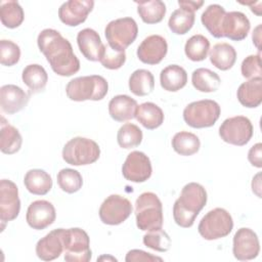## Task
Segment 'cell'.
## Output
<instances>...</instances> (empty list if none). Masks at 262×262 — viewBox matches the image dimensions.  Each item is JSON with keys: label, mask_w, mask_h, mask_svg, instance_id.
I'll return each mask as SVG.
<instances>
[{"label": "cell", "mask_w": 262, "mask_h": 262, "mask_svg": "<svg viewBox=\"0 0 262 262\" xmlns=\"http://www.w3.org/2000/svg\"><path fill=\"white\" fill-rule=\"evenodd\" d=\"M101 260H112V261H117V259L116 258H114V257H111V256H101V257H99V258H97V261H101Z\"/></svg>", "instance_id": "obj_49"}, {"label": "cell", "mask_w": 262, "mask_h": 262, "mask_svg": "<svg viewBox=\"0 0 262 262\" xmlns=\"http://www.w3.org/2000/svg\"><path fill=\"white\" fill-rule=\"evenodd\" d=\"M219 136L229 144L243 146L246 145L253 136V125L244 116L227 118L219 127Z\"/></svg>", "instance_id": "obj_10"}, {"label": "cell", "mask_w": 262, "mask_h": 262, "mask_svg": "<svg viewBox=\"0 0 262 262\" xmlns=\"http://www.w3.org/2000/svg\"><path fill=\"white\" fill-rule=\"evenodd\" d=\"M129 89L136 96H145L155 89V78L152 74L144 69L134 71L129 78Z\"/></svg>", "instance_id": "obj_32"}, {"label": "cell", "mask_w": 262, "mask_h": 262, "mask_svg": "<svg viewBox=\"0 0 262 262\" xmlns=\"http://www.w3.org/2000/svg\"><path fill=\"white\" fill-rule=\"evenodd\" d=\"M241 72L243 77L249 80L254 78H262L260 51L258 52V54H251L243 60L241 66Z\"/></svg>", "instance_id": "obj_43"}, {"label": "cell", "mask_w": 262, "mask_h": 262, "mask_svg": "<svg viewBox=\"0 0 262 262\" xmlns=\"http://www.w3.org/2000/svg\"><path fill=\"white\" fill-rule=\"evenodd\" d=\"M172 147L180 156H192L196 154L201 147L199 137L187 131H180L172 138Z\"/></svg>", "instance_id": "obj_35"}, {"label": "cell", "mask_w": 262, "mask_h": 262, "mask_svg": "<svg viewBox=\"0 0 262 262\" xmlns=\"http://www.w3.org/2000/svg\"><path fill=\"white\" fill-rule=\"evenodd\" d=\"M260 252V243L258 235L254 230L248 227L237 229L233 236L232 253L235 259L239 261L253 260Z\"/></svg>", "instance_id": "obj_14"}, {"label": "cell", "mask_w": 262, "mask_h": 262, "mask_svg": "<svg viewBox=\"0 0 262 262\" xmlns=\"http://www.w3.org/2000/svg\"><path fill=\"white\" fill-rule=\"evenodd\" d=\"M136 225L140 230L149 231L163 226V206L159 196L150 191L141 193L135 202Z\"/></svg>", "instance_id": "obj_4"}, {"label": "cell", "mask_w": 262, "mask_h": 262, "mask_svg": "<svg viewBox=\"0 0 262 262\" xmlns=\"http://www.w3.org/2000/svg\"><path fill=\"white\" fill-rule=\"evenodd\" d=\"M236 95L242 105L249 108L259 106L262 102V78H254L242 83Z\"/></svg>", "instance_id": "obj_23"}, {"label": "cell", "mask_w": 262, "mask_h": 262, "mask_svg": "<svg viewBox=\"0 0 262 262\" xmlns=\"http://www.w3.org/2000/svg\"><path fill=\"white\" fill-rule=\"evenodd\" d=\"M126 61V52L113 49L107 45H104L103 53L99 59V62L108 70H118Z\"/></svg>", "instance_id": "obj_42"}, {"label": "cell", "mask_w": 262, "mask_h": 262, "mask_svg": "<svg viewBox=\"0 0 262 262\" xmlns=\"http://www.w3.org/2000/svg\"><path fill=\"white\" fill-rule=\"evenodd\" d=\"M160 83L164 90L176 92L186 85L187 73L178 64H170L161 71Z\"/></svg>", "instance_id": "obj_24"}, {"label": "cell", "mask_w": 262, "mask_h": 262, "mask_svg": "<svg viewBox=\"0 0 262 262\" xmlns=\"http://www.w3.org/2000/svg\"><path fill=\"white\" fill-rule=\"evenodd\" d=\"M57 184L62 191L67 193H74L80 190L83 185V178L81 174L74 169L64 168L57 174Z\"/></svg>", "instance_id": "obj_39"}, {"label": "cell", "mask_w": 262, "mask_h": 262, "mask_svg": "<svg viewBox=\"0 0 262 262\" xmlns=\"http://www.w3.org/2000/svg\"><path fill=\"white\" fill-rule=\"evenodd\" d=\"M30 94L19 86L13 84L3 85L0 89V103L2 111L12 115L25 108L29 102Z\"/></svg>", "instance_id": "obj_21"}, {"label": "cell", "mask_w": 262, "mask_h": 262, "mask_svg": "<svg viewBox=\"0 0 262 262\" xmlns=\"http://www.w3.org/2000/svg\"><path fill=\"white\" fill-rule=\"evenodd\" d=\"M23 82L29 87L31 92L37 93L44 90L48 82V75L45 69L38 64L32 63L27 66L21 74Z\"/></svg>", "instance_id": "obj_31"}, {"label": "cell", "mask_w": 262, "mask_h": 262, "mask_svg": "<svg viewBox=\"0 0 262 262\" xmlns=\"http://www.w3.org/2000/svg\"><path fill=\"white\" fill-rule=\"evenodd\" d=\"M64 260L68 262H88L91 260L90 238L87 232L79 227L64 228Z\"/></svg>", "instance_id": "obj_9"}, {"label": "cell", "mask_w": 262, "mask_h": 262, "mask_svg": "<svg viewBox=\"0 0 262 262\" xmlns=\"http://www.w3.org/2000/svg\"><path fill=\"white\" fill-rule=\"evenodd\" d=\"M194 12L184 8H178L172 12L168 21V26L172 33L176 35H184L190 31L194 24Z\"/></svg>", "instance_id": "obj_37"}, {"label": "cell", "mask_w": 262, "mask_h": 262, "mask_svg": "<svg viewBox=\"0 0 262 262\" xmlns=\"http://www.w3.org/2000/svg\"><path fill=\"white\" fill-rule=\"evenodd\" d=\"M207 191L203 185L196 182L185 184L173 206L175 223L183 228L191 227L196 216L207 204Z\"/></svg>", "instance_id": "obj_2"}, {"label": "cell", "mask_w": 262, "mask_h": 262, "mask_svg": "<svg viewBox=\"0 0 262 262\" xmlns=\"http://www.w3.org/2000/svg\"><path fill=\"white\" fill-rule=\"evenodd\" d=\"M141 129L132 123H126L120 127L117 134V141L122 148H133L138 146L142 141Z\"/></svg>", "instance_id": "obj_38"}, {"label": "cell", "mask_w": 262, "mask_h": 262, "mask_svg": "<svg viewBox=\"0 0 262 262\" xmlns=\"http://www.w3.org/2000/svg\"><path fill=\"white\" fill-rule=\"evenodd\" d=\"M204 4V1H190V0H179L178 5L180 8H184L186 10H189L191 12H194L195 10L200 9Z\"/></svg>", "instance_id": "obj_46"}, {"label": "cell", "mask_w": 262, "mask_h": 262, "mask_svg": "<svg viewBox=\"0 0 262 262\" xmlns=\"http://www.w3.org/2000/svg\"><path fill=\"white\" fill-rule=\"evenodd\" d=\"M191 83L196 90L209 93L219 88L221 79L215 72L206 68H200L192 72Z\"/></svg>", "instance_id": "obj_34"}, {"label": "cell", "mask_w": 262, "mask_h": 262, "mask_svg": "<svg viewBox=\"0 0 262 262\" xmlns=\"http://www.w3.org/2000/svg\"><path fill=\"white\" fill-rule=\"evenodd\" d=\"M99 218L107 225H119L123 223L132 213L131 202L119 194L107 196L99 208Z\"/></svg>", "instance_id": "obj_11"}, {"label": "cell", "mask_w": 262, "mask_h": 262, "mask_svg": "<svg viewBox=\"0 0 262 262\" xmlns=\"http://www.w3.org/2000/svg\"><path fill=\"white\" fill-rule=\"evenodd\" d=\"M225 13L224 7L219 4L209 5L202 13L201 20L203 26L215 38H223L222 23Z\"/></svg>", "instance_id": "obj_29"}, {"label": "cell", "mask_w": 262, "mask_h": 262, "mask_svg": "<svg viewBox=\"0 0 262 262\" xmlns=\"http://www.w3.org/2000/svg\"><path fill=\"white\" fill-rule=\"evenodd\" d=\"M93 6L94 1L92 0H70L63 2L58 8L59 19L67 26L77 27L86 20Z\"/></svg>", "instance_id": "obj_15"}, {"label": "cell", "mask_w": 262, "mask_h": 262, "mask_svg": "<svg viewBox=\"0 0 262 262\" xmlns=\"http://www.w3.org/2000/svg\"><path fill=\"white\" fill-rule=\"evenodd\" d=\"M151 163L149 158L142 151H131L123 166L122 174L126 180L131 182H144L151 176Z\"/></svg>", "instance_id": "obj_13"}, {"label": "cell", "mask_w": 262, "mask_h": 262, "mask_svg": "<svg viewBox=\"0 0 262 262\" xmlns=\"http://www.w3.org/2000/svg\"><path fill=\"white\" fill-rule=\"evenodd\" d=\"M220 114V105L215 100L202 99L190 102L185 106L183 120L192 128H208L216 123Z\"/></svg>", "instance_id": "obj_7"}, {"label": "cell", "mask_w": 262, "mask_h": 262, "mask_svg": "<svg viewBox=\"0 0 262 262\" xmlns=\"http://www.w3.org/2000/svg\"><path fill=\"white\" fill-rule=\"evenodd\" d=\"M37 43L55 74L70 77L80 70V60L74 53L72 44L58 31L44 29L39 33Z\"/></svg>", "instance_id": "obj_1"}, {"label": "cell", "mask_w": 262, "mask_h": 262, "mask_svg": "<svg viewBox=\"0 0 262 262\" xmlns=\"http://www.w3.org/2000/svg\"><path fill=\"white\" fill-rule=\"evenodd\" d=\"M24 184L32 194L44 195L52 188V179L46 171L42 169H32L26 173Z\"/></svg>", "instance_id": "obj_25"}, {"label": "cell", "mask_w": 262, "mask_h": 262, "mask_svg": "<svg viewBox=\"0 0 262 262\" xmlns=\"http://www.w3.org/2000/svg\"><path fill=\"white\" fill-rule=\"evenodd\" d=\"M143 244L155 251L167 252L171 247V238L165 230L160 228L147 231L143 235Z\"/></svg>", "instance_id": "obj_40"}, {"label": "cell", "mask_w": 262, "mask_h": 262, "mask_svg": "<svg viewBox=\"0 0 262 262\" xmlns=\"http://www.w3.org/2000/svg\"><path fill=\"white\" fill-rule=\"evenodd\" d=\"M249 162L257 168L262 167V144L260 142L254 144L248 152Z\"/></svg>", "instance_id": "obj_45"}, {"label": "cell", "mask_w": 262, "mask_h": 262, "mask_svg": "<svg viewBox=\"0 0 262 262\" xmlns=\"http://www.w3.org/2000/svg\"><path fill=\"white\" fill-rule=\"evenodd\" d=\"M210 50V41L204 35L191 36L184 45V52L187 58L192 61L204 60Z\"/></svg>", "instance_id": "obj_36"}, {"label": "cell", "mask_w": 262, "mask_h": 262, "mask_svg": "<svg viewBox=\"0 0 262 262\" xmlns=\"http://www.w3.org/2000/svg\"><path fill=\"white\" fill-rule=\"evenodd\" d=\"M253 42L256 45V47L260 50V41H261V25H258L255 30L253 31Z\"/></svg>", "instance_id": "obj_48"}, {"label": "cell", "mask_w": 262, "mask_h": 262, "mask_svg": "<svg viewBox=\"0 0 262 262\" xmlns=\"http://www.w3.org/2000/svg\"><path fill=\"white\" fill-rule=\"evenodd\" d=\"M126 262H135V261H143V262H155V261H163V258L159 257V256H155L151 255L150 253L144 252L142 250H130L127 254H126V258H125Z\"/></svg>", "instance_id": "obj_44"}, {"label": "cell", "mask_w": 262, "mask_h": 262, "mask_svg": "<svg viewBox=\"0 0 262 262\" xmlns=\"http://www.w3.org/2000/svg\"><path fill=\"white\" fill-rule=\"evenodd\" d=\"M135 118L144 128L154 130L163 124L165 117L159 105L154 102H143L137 106Z\"/></svg>", "instance_id": "obj_27"}, {"label": "cell", "mask_w": 262, "mask_h": 262, "mask_svg": "<svg viewBox=\"0 0 262 262\" xmlns=\"http://www.w3.org/2000/svg\"><path fill=\"white\" fill-rule=\"evenodd\" d=\"M77 43L81 53L90 61H99L104 44L101 42L99 34L90 28L81 30L77 35Z\"/></svg>", "instance_id": "obj_20"}, {"label": "cell", "mask_w": 262, "mask_h": 262, "mask_svg": "<svg viewBox=\"0 0 262 262\" xmlns=\"http://www.w3.org/2000/svg\"><path fill=\"white\" fill-rule=\"evenodd\" d=\"M20 211L18 188L14 182L8 179L0 181V219L2 230L4 223L14 220Z\"/></svg>", "instance_id": "obj_12"}, {"label": "cell", "mask_w": 262, "mask_h": 262, "mask_svg": "<svg viewBox=\"0 0 262 262\" xmlns=\"http://www.w3.org/2000/svg\"><path fill=\"white\" fill-rule=\"evenodd\" d=\"M24 18V9L17 1H0V19L4 27L15 29L23 24Z\"/></svg>", "instance_id": "obj_33"}, {"label": "cell", "mask_w": 262, "mask_h": 262, "mask_svg": "<svg viewBox=\"0 0 262 262\" xmlns=\"http://www.w3.org/2000/svg\"><path fill=\"white\" fill-rule=\"evenodd\" d=\"M0 149L3 154L12 155L17 152L23 144V138L18 130L1 118L0 123Z\"/></svg>", "instance_id": "obj_28"}, {"label": "cell", "mask_w": 262, "mask_h": 262, "mask_svg": "<svg viewBox=\"0 0 262 262\" xmlns=\"http://www.w3.org/2000/svg\"><path fill=\"white\" fill-rule=\"evenodd\" d=\"M211 63L221 71H227L233 67L236 60V51L228 43L215 44L209 53Z\"/></svg>", "instance_id": "obj_26"}, {"label": "cell", "mask_w": 262, "mask_h": 262, "mask_svg": "<svg viewBox=\"0 0 262 262\" xmlns=\"http://www.w3.org/2000/svg\"><path fill=\"white\" fill-rule=\"evenodd\" d=\"M63 232L64 228L53 229L39 239L36 245V254L38 258L44 261H51L58 258L64 250Z\"/></svg>", "instance_id": "obj_18"}, {"label": "cell", "mask_w": 262, "mask_h": 262, "mask_svg": "<svg viewBox=\"0 0 262 262\" xmlns=\"http://www.w3.org/2000/svg\"><path fill=\"white\" fill-rule=\"evenodd\" d=\"M100 156L99 145L92 139L74 137L62 148V159L72 166H85L96 162Z\"/></svg>", "instance_id": "obj_5"}, {"label": "cell", "mask_w": 262, "mask_h": 262, "mask_svg": "<svg viewBox=\"0 0 262 262\" xmlns=\"http://www.w3.org/2000/svg\"><path fill=\"white\" fill-rule=\"evenodd\" d=\"M56 218L54 206L45 200H38L28 207L26 220L28 224L36 230L45 229L51 225Z\"/></svg>", "instance_id": "obj_16"}, {"label": "cell", "mask_w": 262, "mask_h": 262, "mask_svg": "<svg viewBox=\"0 0 262 262\" xmlns=\"http://www.w3.org/2000/svg\"><path fill=\"white\" fill-rule=\"evenodd\" d=\"M250 28V20L245 13L241 11L226 12L222 23V35L233 41H242L248 36Z\"/></svg>", "instance_id": "obj_19"}, {"label": "cell", "mask_w": 262, "mask_h": 262, "mask_svg": "<svg viewBox=\"0 0 262 262\" xmlns=\"http://www.w3.org/2000/svg\"><path fill=\"white\" fill-rule=\"evenodd\" d=\"M137 106L135 99L126 94H120L114 96L108 102V114L115 121L125 122L135 118Z\"/></svg>", "instance_id": "obj_22"}, {"label": "cell", "mask_w": 262, "mask_h": 262, "mask_svg": "<svg viewBox=\"0 0 262 262\" xmlns=\"http://www.w3.org/2000/svg\"><path fill=\"white\" fill-rule=\"evenodd\" d=\"M168 44L164 37L150 35L146 37L137 48V57L146 64H158L166 56Z\"/></svg>", "instance_id": "obj_17"}, {"label": "cell", "mask_w": 262, "mask_h": 262, "mask_svg": "<svg viewBox=\"0 0 262 262\" xmlns=\"http://www.w3.org/2000/svg\"><path fill=\"white\" fill-rule=\"evenodd\" d=\"M20 58L19 46L10 41L2 39L0 41V62L6 67H12L18 62Z\"/></svg>", "instance_id": "obj_41"}, {"label": "cell", "mask_w": 262, "mask_h": 262, "mask_svg": "<svg viewBox=\"0 0 262 262\" xmlns=\"http://www.w3.org/2000/svg\"><path fill=\"white\" fill-rule=\"evenodd\" d=\"M252 190L254 193L257 194L258 198H261V180H260V173L256 174V176L253 178L252 181Z\"/></svg>", "instance_id": "obj_47"}, {"label": "cell", "mask_w": 262, "mask_h": 262, "mask_svg": "<svg viewBox=\"0 0 262 262\" xmlns=\"http://www.w3.org/2000/svg\"><path fill=\"white\" fill-rule=\"evenodd\" d=\"M137 34L138 27L132 17L114 19L110 21L104 29L108 46L119 51H125V49L135 41Z\"/></svg>", "instance_id": "obj_8"}, {"label": "cell", "mask_w": 262, "mask_h": 262, "mask_svg": "<svg viewBox=\"0 0 262 262\" xmlns=\"http://www.w3.org/2000/svg\"><path fill=\"white\" fill-rule=\"evenodd\" d=\"M108 84L106 80L99 75L82 76L71 80L67 87L66 93L71 100H101L107 94Z\"/></svg>", "instance_id": "obj_3"}, {"label": "cell", "mask_w": 262, "mask_h": 262, "mask_svg": "<svg viewBox=\"0 0 262 262\" xmlns=\"http://www.w3.org/2000/svg\"><path fill=\"white\" fill-rule=\"evenodd\" d=\"M135 3L137 4V12L145 24H158L166 14V5L161 0L135 1Z\"/></svg>", "instance_id": "obj_30"}, {"label": "cell", "mask_w": 262, "mask_h": 262, "mask_svg": "<svg viewBox=\"0 0 262 262\" xmlns=\"http://www.w3.org/2000/svg\"><path fill=\"white\" fill-rule=\"evenodd\" d=\"M233 228L231 215L223 208L209 211L200 221L198 231L207 241L219 239L227 236Z\"/></svg>", "instance_id": "obj_6"}]
</instances>
